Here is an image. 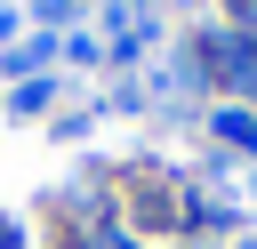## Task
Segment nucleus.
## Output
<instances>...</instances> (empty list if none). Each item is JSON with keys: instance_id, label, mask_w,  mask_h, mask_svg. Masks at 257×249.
I'll return each mask as SVG.
<instances>
[{"instance_id": "obj_2", "label": "nucleus", "mask_w": 257, "mask_h": 249, "mask_svg": "<svg viewBox=\"0 0 257 249\" xmlns=\"http://www.w3.org/2000/svg\"><path fill=\"white\" fill-rule=\"evenodd\" d=\"M249 249H257V241H249Z\"/></svg>"}, {"instance_id": "obj_1", "label": "nucleus", "mask_w": 257, "mask_h": 249, "mask_svg": "<svg viewBox=\"0 0 257 249\" xmlns=\"http://www.w3.org/2000/svg\"><path fill=\"white\" fill-rule=\"evenodd\" d=\"M217 137H233V145H257V120H249V112H225V120H217Z\"/></svg>"}]
</instances>
